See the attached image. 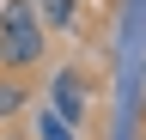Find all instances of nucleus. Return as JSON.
I'll return each instance as SVG.
<instances>
[{"mask_svg": "<svg viewBox=\"0 0 146 140\" xmlns=\"http://www.w3.org/2000/svg\"><path fill=\"white\" fill-rule=\"evenodd\" d=\"M49 55V31L43 25H31V31H0V73H36Z\"/></svg>", "mask_w": 146, "mask_h": 140, "instance_id": "f257e3e1", "label": "nucleus"}, {"mask_svg": "<svg viewBox=\"0 0 146 140\" xmlns=\"http://www.w3.org/2000/svg\"><path fill=\"white\" fill-rule=\"evenodd\" d=\"M49 110L61 116L67 128H79V122L91 116V92H85L79 67H55V79H49Z\"/></svg>", "mask_w": 146, "mask_h": 140, "instance_id": "f03ea898", "label": "nucleus"}, {"mask_svg": "<svg viewBox=\"0 0 146 140\" xmlns=\"http://www.w3.org/2000/svg\"><path fill=\"white\" fill-rule=\"evenodd\" d=\"M36 6V25L43 31H73L79 25V0H31Z\"/></svg>", "mask_w": 146, "mask_h": 140, "instance_id": "7ed1b4c3", "label": "nucleus"}, {"mask_svg": "<svg viewBox=\"0 0 146 140\" xmlns=\"http://www.w3.org/2000/svg\"><path fill=\"white\" fill-rule=\"evenodd\" d=\"M25 104H31V85L18 79V73H0V122H12Z\"/></svg>", "mask_w": 146, "mask_h": 140, "instance_id": "20e7f679", "label": "nucleus"}, {"mask_svg": "<svg viewBox=\"0 0 146 140\" xmlns=\"http://www.w3.org/2000/svg\"><path fill=\"white\" fill-rule=\"evenodd\" d=\"M31 25H36L31 0H6V6H0V31H31Z\"/></svg>", "mask_w": 146, "mask_h": 140, "instance_id": "39448f33", "label": "nucleus"}, {"mask_svg": "<svg viewBox=\"0 0 146 140\" xmlns=\"http://www.w3.org/2000/svg\"><path fill=\"white\" fill-rule=\"evenodd\" d=\"M36 140H79V128H67L55 110H43V116H36Z\"/></svg>", "mask_w": 146, "mask_h": 140, "instance_id": "423d86ee", "label": "nucleus"}, {"mask_svg": "<svg viewBox=\"0 0 146 140\" xmlns=\"http://www.w3.org/2000/svg\"><path fill=\"white\" fill-rule=\"evenodd\" d=\"M140 140H146V128H140Z\"/></svg>", "mask_w": 146, "mask_h": 140, "instance_id": "0eeeda50", "label": "nucleus"}, {"mask_svg": "<svg viewBox=\"0 0 146 140\" xmlns=\"http://www.w3.org/2000/svg\"><path fill=\"white\" fill-rule=\"evenodd\" d=\"M0 140H6V134H0Z\"/></svg>", "mask_w": 146, "mask_h": 140, "instance_id": "6e6552de", "label": "nucleus"}]
</instances>
